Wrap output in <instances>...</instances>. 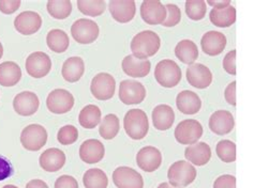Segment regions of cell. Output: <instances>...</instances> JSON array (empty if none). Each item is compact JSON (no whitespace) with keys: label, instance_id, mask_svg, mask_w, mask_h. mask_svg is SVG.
<instances>
[{"label":"cell","instance_id":"19","mask_svg":"<svg viewBox=\"0 0 254 188\" xmlns=\"http://www.w3.org/2000/svg\"><path fill=\"white\" fill-rule=\"evenodd\" d=\"M105 147L98 139H88L84 141L79 147V157L86 164H97L103 159Z\"/></svg>","mask_w":254,"mask_h":188},{"label":"cell","instance_id":"13","mask_svg":"<svg viewBox=\"0 0 254 188\" xmlns=\"http://www.w3.org/2000/svg\"><path fill=\"white\" fill-rule=\"evenodd\" d=\"M40 106V100L37 94L31 91L18 93L13 99V108L19 116L29 117L35 115Z\"/></svg>","mask_w":254,"mask_h":188},{"label":"cell","instance_id":"9","mask_svg":"<svg viewBox=\"0 0 254 188\" xmlns=\"http://www.w3.org/2000/svg\"><path fill=\"white\" fill-rule=\"evenodd\" d=\"M146 97V89L137 80L126 79L119 86V98L126 105L141 104Z\"/></svg>","mask_w":254,"mask_h":188},{"label":"cell","instance_id":"23","mask_svg":"<svg viewBox=\"0 0 254 188\" xmlns=\"http://www.w3.org/2000/svg\"><path fill=\"white\" fill-rule=\"evenodd\" d=\"M39 164L44 171L57 172L64 166L65 155L62 150L57 149V147H51L40 155Z\"/></svg>","mask_w":254,"mask_h":188},{"label":"cell","instance_id":"27","mask_svg":"<svg viewBox=\"0 0 254 188\" xmlns=\"http://www.w3.org/2000/svg\"><path fill=\"white\" fill-rule=\"evenodd\" d=\"M84 72L85 63L81 57H71L66 59L62 70L63 77L68 83L78 82L84 75Z\"/></svg>","mask_w":254,"mask_h":188},{"label":"cell","instance_id":"10","mask_svg":"<svg viewBox=\"0 0 254 188\" xmlns=\"http://www.w3.org/2000/svg\"><path fill=\"white\" fill-rule=\"evenodd\" d=\"M74 106V96L64 89L53 90L46 98V107L55 115H64L69 112Z\"/></svg>","mask_w":254,"mask_h":188},{"label":"cell","instance_id":"12","mask_svg":"<svg viewBox=\"0 0 254 188\" xmlns=\"http://www.w3.org/2000/svg\"><path fill=\"white\" fill-rule=\"evenodd\" d=\"M113 182L117 188H144V180L136 170L130 167H118L113 172Z\"/></svg>","mask_w":254,"mask_h":188},{"label":"cell","instance_id":"30","mask_svg":"<svg viewBox=\"0 0 254 188\" xmlns=\"http://www.w3.org/2000/svg\"><path fill=\"white\" fill-rule=\"evenodd\" d=\"M175 56L185 64H193L198 57V48L191 40H183L175 47Z\"/></svg>","mask_w":254,"mask_h":188},{"label":"cell","instance_id":"16","mask_svg":"<svg viewBox=\"0 0 254 188\" xmlns=\"http://www.w3.org/2000/svg\"><path fill=\"white\" fill-rule=\"evenodd\" d=\"M187 80L194 88L206 89L212 83V73L202 63H193L187 69Z\"/></svg>","mask_w":254,"mask_h":188},{"label":"cell","instance_id":"22","mask_svg":"<svg viewBox=\"0 0 254 188\" xmlns=\"http://www.w3.org/2000/svg\"><path fill=\"white\" fill-rule=\"evenodd\" d=\"M200 46L206 55L218 56L225 48L226 37L219 31H208L202 37Z\"/></svg>","mask_w":254,"mask_h":188},{"label":"cell","instance_id":"34","mask_svg":"<svg viewBox=\"0 0 254 188\" xmlns=\"http://www.w3.org/2000/svg\"><path fill=\"white\" fill-rule=\"evenodd\" d=\"M120 130L119 119L114 113L106 115L103 120L100 122L99 134L105 140H112L117 136Z\"/></svg>","mask_w":254,"mask_h":188},{"label":"cell","instance_id":"28","mask_svg":"<svg viewBox=\"0 0 254 188\" xmlns=\"http://www.w3.org/2000/svg\"><path fill=\"white\" fill-rule=\"evenodd\" d=\"M22 78V70L17 63L5 61L0 64V86L13 87Z\"/></svg>","mask_w":254,"mask_h":188},{"label":"cell","instance_id":"3","mask_svg":"<svg viewBox=\"0 0 254 188\" xmlns=\"http://www.w3.org/2000/svg\"><path fill=\"white\" fill-rule=\"evenodd\" d=\"M183 73L179 65L171 59L160 61L155 69V78L164 88H174L182 80Z\"/></svg>","mask_w":254,"mask_h":188},{"label":"cell","instance_id":"8","mask_svg":"<svg viewBox=\"0 0 254 188\" xmlns=\"http://www.w3.org/2000/svg\"><path fill=\"white\" fill-rule=\"evenodd\" d=\"M115 78L109 73H99L91 80L90 91L99 100L111 99L115 94Z\"/></svg>","mask_w":254,"mask_h":188},{"label":"cell","instance_id":"51","mask_svg":"<svg viewBox=\"0 0 254 188\" xmlns=\"http://www.w3.org/2000/svg\"><path fill=\"white\" fill-rule=\"evenodd\" d=\"M2 188H18L17 186H15V185H4Z\"/></svg>","mask_w":254,"mask_h":188},{"label":"cell","instance_id":"26","mask_svg":"<svg viewBox=\"0 0 254 188\" xmlns=\"http://www.w3.org/2000/svg\"><path fill=\"white\" fill-rule=\"evenodd\" d=\"M175 121V112L169 105H158L152 110V123L158 131H168Z\"/></svg>","mask_w":254,"mask_h":188},{"label":"cell","instance_id":"25","mask_svg":"<svg viewBox=\"0 0 254 188\" xmlns=\"http://www.w3.org/2000/svg\"><path fill=\"white\" fill-rule=\"evenodd\" d=\"M185 157L190 164L198 167L204 166L211 158V149L206 142H196L186 147Z\"/></svg>","mask_w":254,"mask_h":188},{"label":"cell","instance_id":"5","mask_svg":"<svg viewBox=\"0 0 254 188\" xmlns=\"http://www.w3.org/2000/svg\"><path fill=\"white\" fill-rule=\"evenodd\" d=\"M203 126L198 121L189 119L180 122L175 129V139L177 142L185 145L195 144L203 136Z\"/></svg>","mask_w":254,"mask_h":188},{"label":"cell","instance_id":"48","mask_svg":"<svg viewBox=\"0 0 254 188\" xmlns=\"http://www.w3.org/2000/svg\"><path fill=\"white\" fill-rule=\"evenodd\" d=\"M206 4L211 5L213 9H223L231 5V1H229V0H226V1H223V0L222 1H207Z\"/></svg>","mask_w":254,"mask_h":188},{"label":"cell","instance_id":"44","mask_svg":"<svg viewBox=\"0 0 254 188\" xmlns=\"http://www.w3.org/2000/svg\"><path fill=\"white\" fill-rule=\"evenodd\" d=\"M21 0H0V11L3 14H13L21 6Z\"/></svg>","mask_w":254,"mask_h":188},{"label":"cell","instance_id":"46","mask_svg":"<svg viewBox=\"0 0 254 188\" xmlns=\"http://www.w3.org/2000/svg\"><path fill=\"white\" fill-rule=\"evenodd\" d=\"M224 97L230 105L236 106V82H233L226 87L224 91Z\"/></svg>","mask_w":254,"mask_h":188},{"label":"cell","instance_id":"50","mask_svg":"<svg viewBox=\"0 0 254 188\" xmlns=\"http://www.w3.org/2000/svg\"><path fill=\"white\" fill-rule=\"evenodd\" d=\"M2 56H3V47H2V44L0 43V59L2 58Z\"/></svg>","mask_w":254,"mask_h":188},{"label":"cell","instance_id":"49","mask_svg":"<svg viewBox=\"0 0 254 188\" xmlns=\"http://www.w3.org/2000/svg\"><path fill=\"white\" fill-rule=\"evenodd\" d=\"M157 188H183V187H174V186H172L170 183L163 182V183L160 184V185H159Z\"/></svg>","mask_w":254,"mask_h":188},{"label":"cell","instance_id":"24","mask_svg":"<svg viewBox=\"0 0 254 188\" xmlns=\"http://www.w3.org/2000/svg\"><path fill=\"white\" fill-rule=\"evenodd\" d=\"M176 106L184 115H195L202 107V100L195 92L184 90L176 97Z\"/></svg>","mask_w":254,"mask_h":188},{"label":"cell","instance_id":"38","mask_svg":"<svg viewBox=\"0 0 254 188\" xmlns=\"http://www.w3.org/2000/svg\"><path fill=\"white\" fill-rule=\"evenodd\" d=\"M186 14L192 21H200L206 15L207 4L204 0H194V1H187L185 3Z\"/></svg>","mask_w":254,"mask_h":188},{"label":"cell","instance_id":"2","mask_svg":"<svg viewBox=\"0 0 254 188\" xmlns=\"http://www.w3.org/2000/svg\"><path fill=\"white\" fill-rule=\"evenodd\" d=\"M124 129L131 139L141 140L146 137L149 131L148 117L142 109H131L126 113Z\"/></svg>","mask_w":254,"mask_h":188},{"label":"cell","instance_id":"15","mask_svg":"<svg viewBox=\"0 0 254 188\" xmlns=\"http://www.w3.org/2000/svg\"><path fill=\"white\" fill-rule=\"evenodd\" d=\"M136 164L145 172H153L162 164V154L155 146H145L138 151Z\"/></svg>","mask_w":254,"mask_h":188},{"label":"cell","instance_id":"42","mask_svg":"<svg viewBox=\"0 0 254 188\" xmlns=\"http://www.w3.org/2000/svg\"><path fill=\"white\" fill-rule=\"evenodd\" d=\"M213 188H236V178L231 174H223L215 181Z\"/></svg>","mask_w":254,"mask_h":188},{"label":"cell","instance_id":"17","mask_svg":"<svg viewBox=\"0 0 254 188\" xmlns=\"http://www.w3.org/2000/svg\"><path fill=\"white\" fill-rule=\"evenodd\" d=\"M109 8L112 17L122 24L131 22L136 13V4L131 0H111Z\"/></svg>","mask_w":254,"mask_h":188},{"label":"cell","instance_id":"41","mask_svg":"<svg viewBox=\"0 0 254 188\" xmlns=\"http://www.w3.org/2000/svg\"><path fill=\"white\" fill-rule=\"evenodd\" d=\"M223 69L231 75H236V50H231L223 59Z\"/></svg>","mask_w":254,"mask_h":188},{"label":"cell","instance_id":"37","mask_svg":"<svg viewBox=\"0 0 254 188\" xmlns=\"http://www.w3.org/2000/svg\"><path fill=\"white\" fill-rule=\"evenodd\" d=\"M216 152L223 163H234L236 160V144L231 140L219 141Z\"/></svg>","mask_w":254,"mask_h":188},{"label":"cell","instance_id":"35","mask_svg":"<svg viewBox=\"0 0 254 188\" xmlns=\"http://www.w3.org/2000/svg\"><path fill=\"white\" fill-rule=\"evenodd\" d=\"M49 14L55 19H65L72 12L70 0H50L46 4Z\"/></svg>","mask_w":254,"mask_h":188},{"label":"cell","instance_id":"20","mask_svg":"<svg viewBox=\"0 0 254 188\" xmlns=\"http://www.w3.org/2000/svg\"><path fill=\"white\" fill-rule=\"evenodd\" d=\"M234 126H235V120L230 111L218 110L213 112L209 119L210 131L219 136L230 134Z\"/></svg>","mask_w":254,"mask_h":188},{"label":"cell","instance_id":"7","mask_svg":"<svg viewBox=\"0 0 254 188\" xmlns=\"http://www.w3.org/2000/svg\"><path fill=\"white\" fill-rule=\"evenodd\" d=\"M98 24L88 18H79L73 23L71 27V35L79 44H90L95 42L99 37Z\"/></svg>","mask_w":254,"mask_h":188},{"label":"cell","instance_id":"29","mask_svg":"<svg viewBox=\"0 0 254 188\" xmlns=\"http://www.w3.org/2000/svg\"><path fill=\"white\" fill-rule=\"evenodd\" d=\"M209 19L211 24L219 28H227L236 22V9L232 4L223 9H212Z\"/></svg>","mask_w":254,"mask_h":188},{"label":"cell","instance_id":"21","mask_svg":"<svg viewBox=\"0 0 254 188\" xmlns=\"http://www.w3.org/2000/svg\"><path fill=\"white\" fill-rule=\"evenodd\" d=\"M123 71L133 78H143L148 75L151 63L147 59H138L133 55L126 56L123 60Z\"/></svg>","mask_w":254,"mask_h":188},{"label":"cell","instance_id":"6","mask_svg":"<svg viewBox=\"0 0 254 188\" xmlns=\"http://www.w3.org/2000/svg\"><path fill=\"white\" fill-rule=\"evenodd\" d=\"M48 141V132L42 125L30 124L21 134V143L24 149L37 152L42 149Z\"/></svg>","mask_w":254,"mask_h":188},{"label":"cell","instance_id":"32","mask_svg":"<svg viewBox=\"0 0 254 188\" xmlns=\"http://www.w3.org/2000/svg\"><path fill=\"white\" fill-rule=\"evenodd\" d=\"M101 109L96 105H87L79 112L78 122L86 130H92L101 122Z\"/></svg>","mask_w":254,"mask_h":188},{"label":"cell","instance_id":"43","mask_svg":"<svg viewBox=\"0 0 254 188\" xmlns=\"http://www.w3.org/2000/svg\"><path fill=\"white\" fill-rule=\"evenodd\" d=\"M13 171L14 170H13V166L10 160L0 155V182L10 178L13 174Z\"/></svg>","mask_w":254,"mask_h":188},{"label":"cell","instance_id":"11","mask_svg":"<svg viewBox=\"0 0 254 188\" xmlns=\"http://www.w3.org/2000/svg\"><path fill=\"white\" fill-rule=\"evenodd\" d=\"M26 72L33 78L45 77L52 70V60L48 53L43 51L32 52L25 63Z\"/></svg>","mask_w":254,"mask_h":188},{"label":"cell","instance_id":"1","mask_svg":"<svg viewBox=\"0 0 254 188\" xmlns=\"http://www.w3.org/2000/svg\"><path fill=\"white\" fill-rule=\"evenodd\" d=\"M161 46V39L156 32L145 30L137 33L131 41L132 55L138 59L155 56Z\"/></svg>","mask_w":254,"mask_h":188},{"label":"cell","instance_id":"36","mask_svg":"<svg viewBox=\"0 0 254 188\" xmlns=\"http://www.w3.org/2000/svg\"><path fill=\"white\" fill-rule=\"evenodd\" d=\"M79 12L87 16H100L105 12L106 2L104 0H77Z\"/></svg>","mask_w":254,"mask_h":188},{"label":"cell","instance_id":"40","mask_svg":"<svg viewBox=\"0 0 254 188\" xmlns=\"http://www.w3.org/2000/svg\"><path fill=\"white\" fill-rule=\"evenodd\" d=\"M164 6L166 9V18L162 25L164 27H174L178 25L180 21H182V12H180V9L174 3H168Z\"/></svg>","mask_w":254,"mask_h":188},{"label":"cell","instance_id":"45","mask_svg":"<svg viewBox=\"0 0 254 188\" xmlns=\"http://www.w3.org/2000/svg\"><path fill=\"white\" fill-rule=\"evenodd\" d=\"M55 188H78V183L73 177L64 174L56 180Z\"/></svg>","mask_w":254,"mask_h":188},{"label":"cell","instance_id":"4","mask_svg":"<svg viewBox=\"0 0 254 188\" xmlns=\"http://www.w3.org/2000/svg\"><path fill=\"white\" fill-rule=\"evenodd\" d=\"M196 169L187 160L174 163L168 171L169 182L174 187H187L196 179Z\"/></svg>","mask_w":254,"mask_h":188},{"label":"cell","instance_id":"39","mask_svg":"<svg viewBox=\"0 0 254 188\" xmlns=\"http://www.w3.org/2000/svg\"><path fill=\"white\" fill-rule=\"evenodd\" d=\"M78 139V131L74 125H64L59 130L57 140L63 145H70Z\"/></svg>","mask_w":254,"mask_h":188},{"label":"cell","instance_id":"18","mask_svg":"<svg viewBox=\"0 0 254 188\" xmlns=\"http://www.w3.org/2000/svg\"><path fill=\"white\" fill-rule=\"evenodd\" d=\"M141 16L148 25L163 24L166 18V9L161 1L147 0L141 4Z\"/></svg>","mask_w":254,"mask_h":188},{"label":"cell","instance_id":"47","mask_svg":"<svg viewBox=\"0 0 254 188\" xmlns=\"http://www.w3.org/2000/svg\"><path fill=\"white\" fill-rule=\"evenodd\" d=\"M26 188H50V187L44 182V181L35 179V180L29 181L27 185H26Z\"/></svg>","mask_w":254,"mask_h":188},{"label":"cell","instance_id":"14","mask_svg":"<svg viewBox=\"0 0 254 188\" xmlns=\"http://www.w3.org/2000/svg\"><path fill=\"white\" fill-rule=\"evenodd\" d=\"M42 26V17L37 12L25 11L14 19V27L23 36H31L40 30Z\"/></svg>","mask_w":254,"mask_h":188},{"label":"cell","instance_id":"31","mask_svg":"<svg viewBox=\"0 0 254 188\" xmlns=\"http://www.w3.org/2000/svg\"><path fill=\"white\" fill-rule=\"evenodd\" d=\"M46 43L52 51L62 53L69 48L70 39L64 30L53 29L46 36Z\"/></svg>","mask_w":254,"mask_h":188},{"label":"cell","instance_id":"33","mask_svg":"<svg viewBox=\"0 0 254 188\" xmlns=\"http://www.w3.org/2000/svg\"><path fill=\"white\" fill-rule=\"evenodd\" d=\"M85 188H108L109 179L106 173L99 168L87 170L83 177Z\"/></svg>","mask_w":254,"mask_h":188}]
</instances>
